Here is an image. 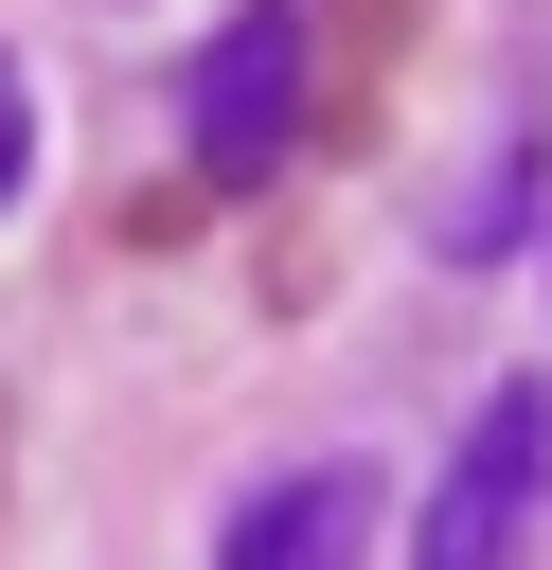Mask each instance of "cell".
I'll list each match as a JSON object with an SVG mask.
<instances>
[{"instance_id": "1", "label": "cell", "mask_w": 552, "mask_h": 570, "mask_svg": "<svg viewBox=\"0 0 552 570\" xmlns=\"http://www.w3.org/2000/svg\"><path fill=\"white\" fill-rule=\"evenodd\" d=\"M534 517H552V374H499L410 517V570H534Z\"/></svg>"}, {"instance_id": "4", "label": "cell", "mask_w": 552, "mask_h": 570, "mask_svg": "<svg viewBox=\"0 0 552 570\" xmlns=\"http://www.w3.org/2000/svg\"><path fill=\"white\" fill-rule=\"evenodd\" d=\"M18 178H36V107H18V53H0V214H18Z\"/></svg>"}, {"instance_id": "3", "label": "cell", "mask_w": 552, "mask_h": 570, "mask_svg": "<svg viewBox=\"0 0 552 570\" xmlns=\"http://www.w3.org/2000/svg\"><path fill=\"white\" fill-rule=\"evenodd\" d=\"M374 463H285V481H249L231 517H214V570H356L374 552Z\"/></svg>"}, {"instance_id": "2", "label": "cell", "mask_w": 552, "mask_h": 570, "mask_svg": "<svg viewBox=\"0 0 552 570\" xmlns=\"http://www.w3.org/2000/svg\"><path fill=\"white\" fill-rule=\"evenodd\" d=\"M178 142H196V178H267L303 142V0H231L214 18L196 89H178Z\"/></svg>"}]
</instances>
